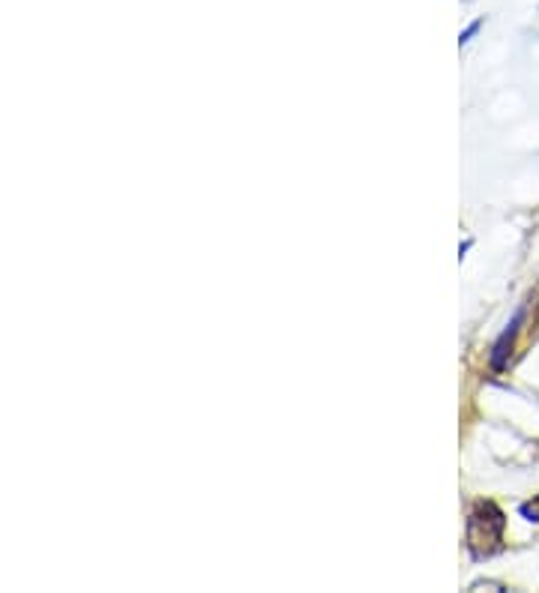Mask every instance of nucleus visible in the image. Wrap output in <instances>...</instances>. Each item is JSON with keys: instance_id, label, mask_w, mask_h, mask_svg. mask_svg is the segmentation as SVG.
<instances>
[{"instance_id": "nucleus-1", "label": "nucleus", "mask_w": 539, "mask_h": 593, "mask_svg": "<svg viewBox=\"0 0 539 593\" xmlns=\"http://www.w3.org/2000/svg\"><path fill=\"white\" fill-rule=\"evenodd\" d=\"M504 513L494 503H477L468 522V546L477 558H489L504 539Z\"/></svg>"}, {"instance_id": "nucleus-2", "label": "nucleus", "mask_w": 539, "mask_h": 593, "mask_svg": "<svg viewBox=\"0 0 539 593\" xmlns=\"http://www.w3.org/2000/svg\"><path fill=\"white\" fill-rule=\"evenodd\" d=\"M522 513L528 515L530 522H539V495H537V498H534V501L525 503V507H522Z\"/></svg>"}]
</instances>
